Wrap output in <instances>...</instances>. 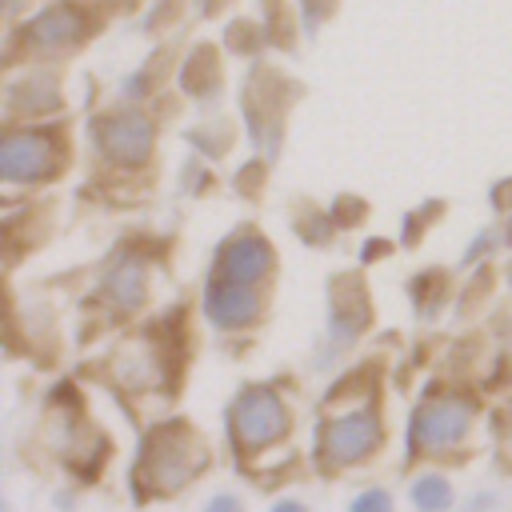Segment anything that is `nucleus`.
<instances>
[{"label": "nucleus", "mask_w": 512, "mask_h": 512, "mask_svg": "<svg viewBox=\"0 0 512 512\" xmlns=\"http://www.w3.org/2000/svg\"><path fill=\"white\" fill-rule=\"evenodd\" d=\"M228 428H232V440L240 448H264L288 432V408L264 384L244 388L236 396V404L228 408Z\"/></svg>", "instance_id": "nucleus-1"}, {"label": "nucleus", "mask_w": 512, "mask_h": 512, "mask_svg": "<svg viewBox=\"0 0 512 512\" xmlns=\"http://www.w3.org/2000/svg\"><path fill=\"white\" fill-rule=\"evenodd\" d=\"M376 444H380V420H376V412L368 404H360V408H348V412L328 416L324 436H320V456L332 468L360 464L364 456L376 452Z\"/></svg>", "instance_id": "nucleus-2"}, {"label": "nucleus", "mask_w": 512, "mask_h": 512, "mask_svg": "<svg viewBox=\"0 0 512 512\" xmlns=\"http://www.w3.org/2000/svg\"><path fill=\"white\" fill-rule=\"evenodd\" d=\"M204 464V448L196 440H188L180 428H168L160 432L148 452H144V464H140V476L156 488V492H172L180 488L196 468Z\"/></svg>", "instance_id": "nucleus-3"}, {"label": "nucleus", "mask_w": 512, "mask_h": 512, "mask_svg": "<svg viewBox=\"0 0 512 512\" xmlns=\"http://www.w3.org/2000/svg\"><path fill=\"white\" fill-rule=\"evenodd\" d=\"M472 428V404L460 396H432L420 404L416 420H412V444H420L424 452H444L452 444H460Z\"/></svg>", "instance_id": "nucleus-4"}, {"label": "nucleus", "mask_w": 512, "mask_h": 512, "mask_svg": "<svg viewBox=\"0 0 512 512\" xmlns=\"http://www.w3.org/2000/svg\"><path fill=\"white\" fill-rule=\"evenodd\" d=\"M56 168V144L44 132H12L0 148V172L8 184L44 180Z\"/></svg>", "instance_id": "nucleus-5"}, {"label": "nucleus", "mask_w": 512, "mask_h": 512, "mask_svg": "<svg viewBox=\"0 0 512 512\" xmlns=\"http://www.w3.org/2000/svg\"><path fill=\"white\" fill-rule=\"evenodd\" d=\"M204 312L212 324L220 328H240L252 324L260 312V296L252 284H232V280H212L208 296H204Z\"/></svg>", "instance_id": "nucleus-6"}, {"label": "nucleus", "mask_w": 512, "mask_h": 512, "mask_svg": "<svg viewBox=\"0 0 512 512\" xmlns=\"http://www.w3.org/2000/svg\"><path fill=\"white\" fill-rule=\"evenodd\" d=\"M272 264V252L260 236H236L228 240V248L220 252L216 264V280H232V284H256Z\"/></svg>", "instance_id": "nucleus-7"}, {"label": "nucleus", "mask_w": 512, "mask_h": 512, "mask_svg": "<svg viewBox=\"0 0 512 512\" xmlns=\"http://www.w3.org/2000/svg\"><path fill=\"white\" fill-rule=\"evenodd\" d=\"M100 148L120 164H140L152 148V128L140 116H116L100 128Z\"/></svg>", "instance_id": "nucleus-8"}, {"label": "nucleus", "mask_w": 512, "mask_h": 512, "mask_svg": "<svg viewBox=\"0 0 512 512\" xmlns=\"http://www.w3.org/2000/svg\"><path fill=\"white\" fill-rule=\"evenodd\" d=\"M108 300L116 308H136L144 300V268L140 264H120L112 276H108Z\"/></svg>", "instance_id": "nucleus-9"}, {"label": "nucleus", "mask_w": 512, "mask_h": 512, "mask_svg": "<svg viewBox=\"0 0 512 512\" xmlns=\"http://www.w3.org/2000/svg\"><path fill=\"white\" fill-rule=\"evenodd\" d=\"M412 504H416L420 512H444V508L452 504L448 480H444V476H420V480L412 484Z\"/></svg>", "instance_id": "nucleus-10"}, {"label": "nucleus", "mask_w": 512, "mask_h": 512, "mask_svg": "<svg viewBox=\"0 0 512 512\" xmlns=\"http://www.w3.org/2000/svg\"><path fill=\"white\" fill-rule=\"evenodd\" d=\"M348 512H392V496L380 492V488H368V492H360V496L352 500Z\"/></svg>", "instance_id": "nucleus-11"}, {"label": "nucleus", "mask_w": 512, "mask_h": 512, "mask_svg": "<svg viewBox=\"0 0 512 512\" xmlns=\"http://www.w3.org/2000/svg\"><path fill=\"white\" fill-rule=\"evenodd\" d=\"M204 512H240V500L236 496H212Z\"/></svg>", "instance_id": "nucleus-12"}, {"label": "nucleus", "mask_w": 512, "mask_h": 512, "mask_svg": "<svg viewBox=\"0 0 512 512\" xmlns=\"http://www.w3.org/2000/svg\"><path fill=\"white\" fill-rule=\"evenodd\" d=\"M272 512H308V508H304V504H296V500H280Z\"/></svg>", "instance_id": "nucleus-13"}]
</instances>
